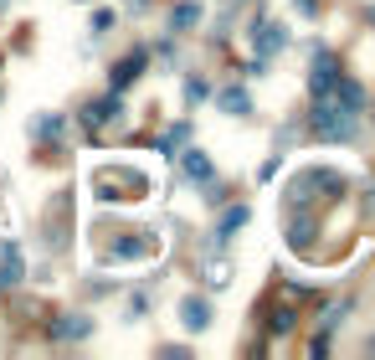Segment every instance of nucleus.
<instances>
[{
  "mask_svg": "<svg viewBox=\"0 0 375 360\" xmlns=\"http://www.w3.org/2000/svg\"><path fill=\"white\" fill-rule=\"evenodd\" d=\"M139 190H149V180L134 165H98L93 170V196L98 201H139Z\"/></svg>",
  "mask_w": 375,
  "mask_h": 360,
  "instance_id": "1",
  "label": "nucleus"
},
{
  "mask_svg": "<svg viewBox=\"0 0 375 360\" xmlns=\"http://www.w3.org/2000/svg\"><path fill=\"white\" fill-rule=\"evenodd\" d=\"M180 314H185V329H206V324H211V304H206V299H185Z\"/></svg>",
  "mask_w": 375,
  "mask_h": 360,
  "instance_id": "2",
  "label": "nucleus"
},
{
  "mask_svg": "<svg viewBox=\"0 0 375 360\" xmlns=\"http://www.w3.org/2000/svg\"><path fill=\"white\" fill-rule=\"evenodd\" d=\"M139 72H144V57H139V52H134V57H124V62H119V72H114V88H129Z\"/></svg>",
  "mask_w": 375,
  "mask_h": 360,
  "instance_id": "3",
  "label": "nucleus"
},
{
  "mask_svg": "<svg viewBox=\"0 0 375 360\" xmlns=\"http://www.w3.org/2000/svg\"><path fill=\"white\" fill-rule=\"evenodd\" d=\"M21 278V252H6V263H0V288H11Z\"/></svg>",
  "mask_w": 375,
  "mask_h": 360,
  "instance_id": "4",
  "label": "nucleus"
},
{
  "mask_svg": "<svg viewBox=\"0 0 375 360\" xmlns=\"http://www.w3.org/2000/svg\"><path fill=\"white\" fill-rule=\"evenodd\" d=\"M195 21H201V6H180L175 11V26H195Z\"/></svg>",
  "mask_w": 375,
  "mask_h": 360,
  "instance_id": "5",
  "label": "nucleus"
},
{
  "mask_svg": "<svg viewBox=\"0 0 375 360\" xmlns=\"http://www.w3.org/2000/svg\"><path fill=\"white\" fill-rule=\"evenodd\" d=\"M185 170H190L195 180H206V175H211V160H201V155H190V160H185Z\"/></svg>",
  "mask_w": 375,
  "mask_h": 360,
  "instance_id": "6",
  "label": "nucleus"
}]
</instances>
